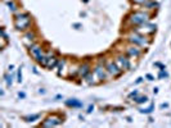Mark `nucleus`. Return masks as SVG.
<instances>
[{"instance_id":"f257e3e1","label":"nucleus","mask_w":171,"mask_h":128,"mask_svg":"<svg viewBox=\"0 0 171 128\" xmlns=\"http://www.w3.org/2000/svg\"><path fill=\"white\" fill-rule=\"evenodd\" d=\"M28 50H30V54H31L32 58H34L41 67H45L48 58H46V53L43 50V48H41L40 45H37V44H32V45L28 48Z\"/></svg>"},{"instance_id":"f03ea898","label":"nucleus","mask_w":171,"mask_h":128,"mask_svg":"<svg viewBox=\"0 0 171 128\" xmlns=\"http://www.w3.org/2000/svg\"><path fill=\"white\" fill-rule=\"evenodd\" d=\"M31 24V17L27 13H18L14 17V27L18 31H26Z\"/></svg>"},{"instance_id":"7ed1b4c3","label":"nucleus","mask_w":171,"mask_h":128,"mask_svg":"<svg viewBox=\"0 0 171 128\" xmlns=\"http://www.w3.org/2000/svg\"><path fill=\"white\" fill-rule=\"evenodd\" d=\"M151 15L148 14L147 12H142V10H136V12H133L130 15H129V23L133 24V26H139V24H143L145 22H149Z\"/></svg>"},{"instance_id":"20e7f679","label":"nucleus","mask_w":171,"mask_h":128,"mask_svg":"<svg viewBox=\"0 0 171 128\" xmlns=\"http://www.w3.org/2000/svg\"><path fill=\"white\" fill-rule=\"evenodd\" d=\"M127 41L133 45H136V46H140V48H147L149 45V40L147 39L145 35H142L139 32H133L127 36Z\"/></svg>"},{"instance_id":"39448f33","label":"nucleus","mask_w":171,"mask_h":128,"mask_svg":"<svg viewBox=\"0 0 171 128\" xmlns=\"http://www.w3.org/2000/svg\"><path fill=\"white\" fill-rule=\"evenodd\" d=\"M104 67H106L108 74H111L112 77H118V76L122 73V69H121V68L116 64V62H113V60H107L106 63H104Z\"/></svg>"},{"instance_id":"423d86ee","label":"nucleus","mask_w":171,"mask_h":128,"mask_svg":"<svg viewBox=\"0 0 171 128\" xmlns=\"http://www.w3.org/2000/svg\"><path fill=\"white\" fill-rule=\"evenodd\" d=\"M60 123H63V118L58 114H52L49 115L45 121L41 123L43 127H56V126H59Z\"/></svg>"},{"instance_id":"0eeeda50","label":"nucleus","mask_w":171,"mask_h":128,"mask_svg":"<svg viewBox=\"0 0 171 128\" xmlns=\"http://www.w3.org/2000/svg\"><path fill=\"white\" fill-rule=\"evenodd\" d=\"M154 31H156V24H152V23H149V22H145V23H143V24H139V27L135 29V32H139V33L145 35V36L153 33Z\"/></svg>"},{"instance_id":"6e6552de","label":"nucleus","mask_w":171,"mask_h":128,"mask_svg":"<svg viewBox=\"0 0 171 128\" xmlns=\"http://www.w3.org/2000/svg\"><path fill=\"white\" fill-rule=\"evenodd\" d=\"M93 73H94L96 81H98V82H100V81H104V80H106L107 73H108V72H107L106 67H104L103 64L99 63V64L95 65V68H94V70H93Z\"/></svg>"},{"instance_id":"1a4fd4ad","label":"nucleus","mask_w":171,"mask_h":128,"mask_svg":"<svg viewBox=\"0 0 171 128\" xmlns=\"http://www.w3.org/2000/svg\"><path fill=\"white\" fill-rule=\"evenodd\" d=\"M129 58H130L129 55L120 54V55L116 56L115 62H116V64H117L122 70H126V69H129V68H130V59H129Z\"/></svg>"},{"instance_id":"9d476101","label":"nucleus","mask_w":171,"mask_h":128,"mask_svg":"<svg viewBox=\"0 0 171 128\" xmlns=\"http://www.w3.org/2000/svg\"><path fill=\"white\" fill-rule=\"evenodd\" d=\"M126 55H129L130 58H139L140 55H142V49H140V46H136V45H129L127 48H126Z\"/></svg>"},{"instance_id":"9b49d317","label":"nucleus","mask_w":171,"mask_h":128,"mask_svg":"<svg viewBox=\"0 0 171 128\" xmlns=\"http://www.w3.org/2000/svg\"><path fill=\"white\" fill-rule=\"evenodd\" d=\"M46 58H48V60H46V65L45 68H48V69H54V68L58 65V59L56 55H53V53L52 51H48L46 53Z\"/></svg>"},{"instance_id":"f8f14e48","label":"nucleus","mask_w":171,"mask_h":128,"mask_svg":"<svg viewBox=\"0 0 171 128\" xmlns=\"http://www.w3.org/2000/svg\"><path fill=\"white\" fill-rule=\"evenodd\" d=\"M90 69H91V67H90L89 63H82L81 65H79V72H77V76H79L80 78H82V80H85V78L87 77V74L91 72Z\"/></svg>"},{"instance_id":"ddd939ff","label":"nucleus","mask_w":171,"mask_h":128,"mask_svg":"<svg viewBox=\"0 0 171 128\" xmlns=\"http://www.w3.org/2000/svg\"><path fill=\"white\" fill-rule=\"evenodd\" d=\"M35 40H36V35H35V32H32V31L26 32V35H24V37H23V41H24V44H26L28 48L34 44Z\"/></svg>"},{"instance_id":"4468645a","label":"nucleus","mask_w":171,"mask_h":128,"mask_svg":"<svg viewBox=\"0 0 171 128\" xmlns=\"http://www.w3.org/2000/svg\"><path fill=\"white\" fill-rule=\"evenodd\" d=\"M66 105L70 106V108H82L84 106V102L77 100V99H68L67 101H66Z\"/></svg>"},{"instance_id":"2eb2a0df","label":"nucleus","mask_w":171,"mask_h":128,"mask_svg":"<svg viewBox=\"0 0 171 128\" xmlns=\"http://www.w3.org/2000/svg\"><path fill=\"white\" fill-rule=\"evenodd\" d=\"M66 64H67V60L66 59H62V60L58 62V76H64V73H63V70L66 69Z\"/></svg>"},{"instance_id":"dca6fc26","label":"nucleus","mask_w":171,"mask_h":128,"mask_svg":"<svg viewBox=\"0 0 171 128\" xmlns=\"http://www.w3.org/2000/svg\"><path fill=\"white\" fill-rule=\"evenodd\" d=\"M41 118V114H34V115H28V117H23V121L27 122V123H31V122H35L37 119Z\"/></svg>"},{"instance_id":"f3484780","label":"nucleus","mask_w":171,"mask_h":128,"mask_svg":"<svg viewBox=\"0 0 171 128\" xmlns=\"http://www.w3.org/2000/svg\"><path fill=\"white\" fill-rule=\"evenodd\" d=\"M134 101L136 102V104H144V102L148 101V97L147 96H135Z\"/></svg>"},{"instance_id":"a211bd4d","label":"nucleus","mask_w":171,"mask_h":128,"mask_svg":"<svg viewBox=\"0 0 171 128\" xmlns=\"http://www.w3.org/2000/svg\"><path fill=\"white\" fill-rule=\"evenodd\" d=\"M153 110H154V104H151V106L147 108V109H139V111L142 114H151Z\"/></svg>"},{"instance_id":"6ab92c4d","label":"nucleus","mask_w":171,"mask_h":128,"mask_svg":"<svg viewBox=\"0 0 171 128\" xmlns=\"http://www.w3.org/2000/svg\"><path fill=\"white\" fill-rule=\"evenodd\" d=\"M5 82H7V86L8 87L12 86V83H13V76L9 74V73H7V74H5Z\"/></svg>"},{"instance_id":"aec40b11","label":"nucleus","mask_w":171,"mask_h":128,"mask_svg":"<svg viewBox=\"0 0 171 128\" xmlns=\"http://www.w3.org/2000/svg\"><path fill=\"white\" fill-rule=\"evenodd\" d=\"M169 77V74H167V72L165 70V68H161L159 69V73H158V78H167Z\"/></svg>"},{"instance_id":"412c9836","label":"nucleus","mask_w":171,"mask_h":128,"mask_svg":"<svg viewBox=\"0 0 171 128\" xmlns=\"http://www.w3.org/2000/svg\"><path fill=\"white\" fill-rule=\"evenodd\" d=\"M8 7H9V9L12 10V12H17V5H16V3L13 1V0L8 3Z\"/></svg>"},{"instance_id":"4be33fe9","label":"nucleus","mask_w":171,"mask_h":128,"mask_svg":"<svg viewBox=\"0 0 171 128\" xmlns=\"http://www.w3.org/2000/svg\"><path fill=\"white\" fill-rule=\"evenodd\" d=\"M17 82L18 83L22 82V65L18 68V72H17Z\"/></svg>"},{"instance_id":"5701e85b","label":"nucleus","mask_w":171,"mask_h":128,"mask_svg":"<svg viewBox=\"0 0 171 128\" xmlns=\"http://www.w3.org/2000/svg\"><path fill=\"white\" fill-rule=\"evenodd\" d=\"M133 3H135V4H139V5H144L145 3H148L149 0H131Z\"/></svg>"},{"instance_id":"b1692460","label":"nucleus","mask_w":171,"mask_h":128,"mask_svg":"<svg viewBox=\"0 0 171 128\" xmlns=\"http://www.w3.org/2000/svg\"><path fill=\"white\" fill-rule=\"evenodd\" d=\"M145 5L148 7V9H153L154 7H157V3H145Z\"/></svg>"},{"instance_id":"393cba45","label":"nucleus","mask_w":171,"mask_h":128,"mask_svg":"<svg viewBox=\"0 0 171 128\" xmlns=\"http://www.w3.org/2000/svg\"><path fill=\"white\" fill-rule=\"evenodd\" d=\"M135 96H138V91H136V90L129 94V99H131V97H135Z\"/></svg>"},{"instance_id":"a878e982","label":"nucleus","mask_w":171,"mask_h":128,"mask_svg":"<svg viewBox=\"0 0 171 128\" xmlns=\"http://www.w3.org/2000/svg\"><path fill=\"white\" fill-rule=\"evenodd\" d=\"M93 110H94V105H93V104H91V105H89V108H87V110H86V113H89V114H90V113H91V111H93Z\"/></svg>"},{"instance_id":"bb28decb","label":"nucleus","mask_w":171,"mask_h":128,"mask_svg":"<svg viewBox=\"0 0 171 128\" xmlns=\"http://www.w3.org/2000/svg\"><path fill=\"white\" fill-rule=\"evenodd\" d=\"M145 78H147L148 81H154V77L152 74H147V76H145Z\"/></svg>"},{"instance_id":"cd10ccee","label":"nucleus","mask_w":171,"mask_h":128,"mask_svg":"<svg viewBox=\"0 0 171 128\" xmlns=\"http://www.w3.org/2000/svg\"><path fill=\"white\" fill-rule=\"evenodd\" d=\"M18 97H21V99H24V97H26V94H24V92H18Z\"/></svg>"},{"instance_id":"c85d7f7f","label":"nucleus","mask_w":171,"mask_h":128,"mask_svg":"<svg viewBox=\"0 0 171 128\" xmlns=\"http://www.w3.org/2000/svg\"><path fill=\"white\" fill-rule=\"evenodd\" d=\"M73 27H75L76 29H80L82 26H81V24H80V23H73Z\"/></svg>"},{"instance_id":"c756f323","label":"nucleus","mask_w":171,"mask_h":128,"mask_svg":"<svg viewBox=\"0 0 171 128\" xmlns=\"http://www.w3.org/2000/svg\"><path fill=\"white\" fill-rule=\"evenodd\" d=\"M154 65H156V67H159V68H165V65L161 64V63H158V62H156V63H154Z\"/></svg>"},{"instance_id":"7c9ffc66","label":"nucleus","mask_w":171,"mask_h":128,"mask_svg":"<svg viewBox=\"0 0 171 128\" xmlns=\"http://www.w3.org/2000/svg\"><path fill=\"white\" fill-rule=\"evenodd\" d=\"M142 81H143V77H139L136 81H135V85H138V83H140V82H142Z\"/></svg>"},{"instance_id":"2f4dec72","label":"nucleus","mask_w":171,"mask_h":128,"mask_svg":"<svg viewBox=\"0 0 171 128\" xmlns=\"http://www.w3.org/2000/svg\"><path fill=\"white\" fill-rule=\"evenodd\" d=\"M167 106H169V104H166V102H165V104H161V106H159V108H161V109H166Z\"/></svg>"},{"instance_id":"473e14b6","label":"nucleus","mask_w":171,"mask_h":128,"mask_svg":"<svg viewBox=\"0 0 171 128\" xmlns=\"http://www.w3.org/2000/svg\"><path fill=\"white\" fill-rule=\"evenodd\" d=\"M13 69H14V65H13V64H10L9 67H8V70H9V72H12Z\"/></svg>"},{"instance_id":"72a5a7b5","label":"nucleus","mask_w":171,"mask_h":128,"mask_svg":"<svg viewBox=\"0 0 171 128\" xmlns=\"http://www.w3.org/2000/svg\"><path fill=\"white\" fill-rule=\"evenodd\" d=\"M126 121H127V122H129V123H131V122H133V119H131V118H130V117H127V118H126Z\"/></svg>"},{"instance_id":"f704fd0d","label":"nucleus","mask_w":171,"mask_h":128,"mask_svg":"<svg viewBox=\"0 0 171 128\" xmlns=\"http://www.w3.org/2000/svg\"><path fill=\"white\" fill-rule=\"evenodd\" d=\"M3 1H4V3H7V4H8V3H9V1H12V0H3Z\"/></svg>"}]
</instances>
